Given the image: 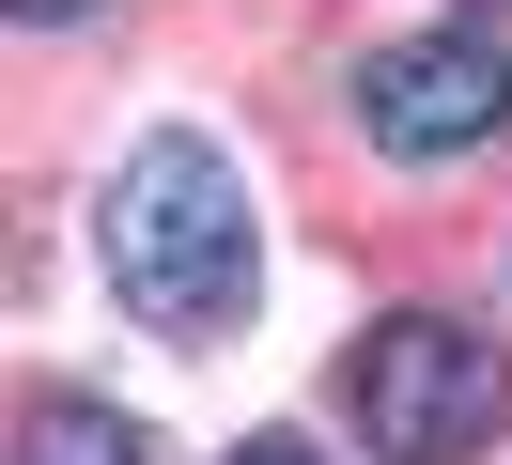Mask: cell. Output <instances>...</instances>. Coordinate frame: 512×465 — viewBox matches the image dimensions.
Returning <instances> with one entry per match:
<instances>
[{
	"label": "cell",
	"instance_id": "1",
	"mask_svg": "<svg viewBox=\"0 0 512 465\" xmlns=\"http://www.w3.org/2000/svg\"><path fill=\"white\" fill-rule=\"evenodd\" d=\"M94 248H109V279H125V310H140V326H171V341H218L233 310H249V279H264L249 186H233V155L187 140V124L140 140L125 171H109Z\"/></svg>",
	"mask_w": 512,
	"mask_h": 465
},
{
	"label": "cell",
	"instance_id": "2",
	"mask_svg": "<svg viewBox=\"0 0 512 465\" xmlns=\"http://www.w3.org/2000/svg\"><path fill=\"white\" fill-rule=\"evenodd\" d=\"M497 419H512V372L466 310H388L357 341V434L388 465H466V450H497Z\"/></svg>",
	"mask_w": 512,
	"mask_h": 465
},
{
	"label": "cell",
	"instance_id": "3",
	"mask_svg": "<svg viewBox=\"0 0 512 465\" xmlns=\"http://www.w3.org/2000/svg\"><path fill=\"white\" fill-rule=\"evenodd\" d=\"M497 109H512V62L466 47V31H404V47L357 62V124L388 155H466V140H497Z\"/></svg>",
	"mask_w": 512,
	"mask_h": 465
},
{
	"label": "cell",
	"instance_id": "4",
	"mask_svg": "<svg viewBox=\"0 0 512 465\" xmlns=\"http://www.w3.org/2000/svg\"><path fill=\"white\" fill-rule=\"evenodd\" d=\"M16 465H156V434H140V419H109V403H32Z\"/></svg>",
	"mask_w": 512,
	"mask_h": 465
},
{
	"label": "cell",
	"instance_id": "5",
	"mask_svg": "<svg viewBox=\"0 0 512 465\" xmlns=\"http://www.w3.org/2000/svg\"><path fill=\"white\" fill-rule=\"evenodd\" d=\"M233 465H311V450H280V434H249V450H233Z\"/></svg>",
	"mask_w": 512,
	"mask_h": 465
},
{
	"label": "cell",
	"instance_id": "6",
	"mask_svg": "<svg viewBox=\"0 0 512 465\" xmlns=\"http://www.w3.org/2000/svg\"><path fill=\"white\" fill-rule=\"evenodd\" d=\"M0 16H78V0H0Z\"/></svg>",
	"mask_w": 512,
	"mask_h": 465
}]
</instances>
